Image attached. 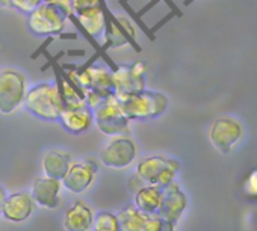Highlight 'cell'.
I'll return each instance as SVG.
<instances>
[{
    "instance_id": "6da1fadb",
    "label": "cell",
    "mask_w": 257,
    "mask_h": 231,
    "mask_svg": "<svg viewBox=\"0 0 257 231\" xmlns=\"http://www.w3.org/2000/svg\"><path fill=\"white\" fill-rule=\"evenodd\" d=\"M23 107L44 121H59L64 104L56 82H43L28 89Z\"/></svg>"
},
{
    "instance_id": "7a4b0ae2",
    "label": "cell",
    "mask_w": 257,
    "mask_h": 231,
    "mask_svg": "<svg viewBox=\"0 0 257 231\" xmlns=\"http://www.w3.org/2000/svg\"><path fill=\"white\" fill-rule=\"evenodd\" d=\"M124 115L128 121H141L158 118L167 110L168 98L162 92L144 89L135 94L118 95Z\"/></svg>"
},
{
    "instance_id": "3957f363",
    "label": "cell",
    "mask_w": 257,
    "mask_h": 231,
    "mask_svg": "<svg viewBox=\"0 0 257 231\" xmlns=\"http://www.w3.org/2000/svg\"><path fill=\"white\" fill-rule=\"evenodd\" d=\"M180 169V163L176 159L165 156H149L138 162L135 175L146 184L159 189L171 184Z\"/></svg>"
},
{
    "instance_id": "277c9868",
    "label": "cell",
    "mask_w": 257,
    "mask_h": 231,
    "mask_svg": "<svg viewBox=\"0 0 257 231\" xmlns=\"http://www.w3.org/2000/svg\"><path fill=\"white\" fill-rule=\"evenodd\" d=\"M92 112L95 126L104 136L112 138L118 135H127L131 130V121L124 115L121 101L116 94L106 97Z\"/></svg>"
},
{
    "instance_id": "5b68a950",
    "label": "cell",
    "mask_w": 257,
    "mask_h": 231,
    "mask_svg": "<svg viewBox=\"0 0 257 231\" xmlns=\"http://www.w3.org/2000/svg\"><path fill=\"white\" fill-rule=\"evenodd\" d=\"M28 77L11 67L0 70V113L11 115L23 106L28 94Z\"/></svg>"
},
{
    "instance_id": "8992f818",
    "label": "cell",
    "mask_w": 257,
    "mask_h": 231,
    "mask_svg": "<svg viewBox=\"0 0 257 231\" xmlns=\"http://www.w3.org/2000/svg\"><path fill=\"white\" fill-rule=\"evenodd\" d=\"M138 156L137 142L127 135L112 136L98 151V160L103 166L110 169H125Z\"/></svg>"
},
{
    "instance_id": "52a82bcc",
    "label": "cell",
    "mask_w": 257,
    "mask_h": 231,
    "mask_svg": "<svg viewBox=\"0 0 257 231\" xmlns=\"http://www.w3.org/2000/svg\"><path fill=\"white\" fill-rule=\"evenodd\" d=\"M68 14L55 5L41 4L28 16V29L37 37L61 35L67 26Z\"/></svg>"
},
{
    "instance_id": "ba28073f",
    "label": "cell",
    "mask_w": 257,
    "mask_h": 231,
    "mask_svg": "<svg viewBox=\"0 0 257 231\" xmlns=\"http://www.w3.org/2000/svg\"><path fill=\"white\" fill-rule=\"evenodd\" d=\"M112 80H113V92L116 95L141 92L146 89L147 65L143 61L118 65L112 71Z\"/></svg>"
},
{
    "instance_id": "9c48e42d",
    "label": "cell",
    "mask_w": 257,
    "mask_h": 231,
    "mask_svg": "<svg viewBox=\"0 0 257 231\" xmlns=\"http://www.w3.org/2000/svg\"><path fill=\"white\" fill-rule=\"evenodd\" d=\"M243 138L242 124L233 117L216 118L209 130V139L212 145L222 154H228Z\"/></svg>"
},
{
    "instance_id": "30bf717a",
    "label": "cell",
    "mask_w": 257,
    "mask_h": 231,
    "mask_svg": "<svg viewBox=\"0 0 257 231\" xmlns=\"http://www.w3.org/2000/svg\"><path fill=\"white\" fill-rule=\"evenodd\" d=\"M98 168L92 159L86 160H73L67 174L64 175L62 186L71 195H83L91 189L95 181Z\"/></svg>"
},
{
    "instance_id": "8fae6325",
    "label": "cell",
    "mask_w": 257,
    "mask_h": 231,
    "mask_svg": "<svg viewBox=\"0 0 257 231\" xmlns=\"http://www.w3.org/2000/svg\"><path fill=\"white\" fill-rule=\"evenodd\" d=\"M138 31L135 25L124 16H115L110 22L106 20L104 49H121L132 43L137 46Z\"/></svg>"
},
{
    "instance_id": "7c38bea8",
    "label": "cell",
    "mask_w": 257,
    "mask_h": 231,
    "mask_svg": "<svg viewBox=\"0 0 257 231\" xmlns=\"http://www.w3.org/2000/svg\"><path fill=\"white\" fill-rule=\"evenodd\" d=\"M186 205H188L186 195L183 193L180 186L176 181H173L171 184L162 189V201H161L158 216L176 225V222L183 214Z\"/></svg>"
},
{
    "instance_id": "4fadbf2b",
    "label": "cell",
    "mask_w": 257,
    "mask_h": 231,
    "mask_svg": "<svg viewBox=\"0 0 257 231\" xmlns=\"http://www.w3.org/2000/svg\"><path fill=\"white\" fill-rule=\"evenodd\" d=\"M62 181L49 178V177H40L35 178L32 183L31 196L35 204H38L43 208L55 210L61 204V193H62Z\"/></svg>"
},
{
    "instance_id": "5bb4252c",
    "label": "cell",
    "mask_w": 257,
    "mask_h": 231,
    "mask_svg": "<svg viewBox=\"0 0 257 231\" xmlns=\"http://www.w3.org/2000/svg\"><path fill=\"white\" fill-rule=\"evenodd\" d=\"M35 202L31 196V192H16L7 196L2 216L14 223L25 222L34 213Z\"/></svg>"
},
{
    "instance_id": "9a60e30c",
    "label": "cell",
    "mask_w": 257,
    "mask_h": 231,
    "mask_svg": "<svg viewBox=\"0 0 257 231\" xmlns=\"http://www.w3.org/2000/svg\"><path fill=\"white\" fill-rule=\"evenodd\" d=\"M94 216L95 214L91 205L83 199H77L64 213V229L65 231H91Z\"/></svg>"
},
{
    "instance_id": "2e32d148",
    "label": "cell",
    "mask_w": 257,
    "mask_h": 231,
    "mask_svg": "<svg viewBox=\"0 0 257 231\" xmlns=\"http://www.w3.org/2000/svg\"><path fill=\"white\" fill-rule=\"evenodd\" d=\"M59 121L67 132H70L73 135H80V133L88 132L89 127L92 126L94 112L88 106L74 107V109L64 107L61 117H59Z\"/></svg>"
},
{
    "instance_id": "e0dca14e",
    "label": "cell",
    "mask_w": 257,
    "mask_h": 231,
    "mask_svg": "<svg viewBox=\"0 0 257 231\" xmlns=\"http://www.w3.org/2000/svg\"><path fill=\"white\" fill-rule=\"evenodd\" d=\"M73 162V157L70 153L62 151V150H49L44 153L41 166L44 177L55 178V180H62L64 175L67 174L70 163Z\"/></svg>"
},
{
    "instance_id": "ac0fdd59",
    "label": "cell",
    "mask_w": 257,
    "mask_h": 231,
    "mask_svg": "<svg viewBox=\"0 0 257 231\" xmlns=\"http://www.w3.org/2000/svg\"><path fill=\"white\" fill-rule=\"evenodd\" d=\"M73 19H76L79 22V25L82 26V29L91 37H98L100 34L104 32L106 16H104V11H103L101 5L88 8V10L76 14Z\"/></svg>"
},
{
    "instance_id": "d6986e66",
    "label": "cell",
    "mask_w": 257,
    "mask_h": 231,
    "mask_svg": "<svg viewBox=\"0 0 257 231\" xmlns=\"http://www.w3.org/2000/svg\"><path fill=\"white\" fill-rule=\"evenodd\" d=\"M161 201H162V189L155 186H143L140 190L135 192L134 205L144 214L153 216L158 214Z\"/></svg>"
},
{
    "instance_id": "ffe728a7",
    "label": "cell",
    "mask_w": 257,
    "mask_h": 231,
    "mask_svg": "<svg viewBox=\"0 0 257 231\" xmlns=\"http://www.w3.org/2000/svg\"><path fill=\"white\" fill-rule=\"evenodd\" d=\"M56 85H58V89H59L64 107L74 109V107L86 106V103H85V92L79 86H76L73 82H70L62 71L56 76Z\"/></svg>"
},
{
    "instance_id": "44dd1931",
    "label": "cell",
    "mask_w": 257,
    "mask_h": 231,
    "mask_svg": "<svg viewBox=\"0 0 257 231\" xmlns=\"http://www.w3.org/2000/svg\"><path fill=\"white\" fill-rule=\"evenodd\" d=\"M116 217L119 231H141L150 216L140 211L134 204H127L118 211Z\"/></svg>"
},
{
    "instance_id": "7402d4cb",
    "label": "cell",
    "mask_w": 257,
    "mask_h": 231,
    "mask_svg": "<svg viewBox=\"0 0 257 231\" xmlns=\"http://www.w3.org/2000/svg\"><path fill=\"white\" fill-rule=\"evenodd\" d=\"M89 89L101 94L103 97H109L113 92V80H112V71H109L106 67H91V86Z\"/></svg>"
},
{
    "instance_id": "603a6c76",
    "label": "cell",
    "mask_w": 257,
    "mask_h": 231,
    "mask_svg": "<svg viewBox=\"0 0 257 231\" xmlns=\"http://www.w3.org/2000/svg\"><path fill=\"white\" fill-rule=\"evenodd\" d=\"M92 231H119L118 228V217L112 211H98L94 216Z\"/></svg>"
},
{
    "instance_id": "cb8c5ba5",
    "label": "cell",
    "mask_w": 257,
    "mask_h": 231,
    "mask_svg": "<svg viewBox=\"0 0 257 231\" xmlns=\"http://www.w3.org/2000/svg\"><path fill=\"white\" fill-rule=\"evenodd\" d=\"M41 4H43V0H0V8H11L20 13L29 14Z\"/></svg>"
},
{
    "instance_id": "d4e9b609",
    "label": "cell",
    "mask_w": 257,
    "mask_h": 231,
    "mask_svg": "<svg viewBox=\"0 0 257 231\" xmlns=\"http://www.w3.org/2000/svg\"><path fill=\"white\" fill-rule=\"evenodd\" d=\"M141 231H174V223H170L158 214H153L147 219Z\"/></svg>"
},
{
    "instance_id": "484cf974",
    "label": "cell",
    "mask_w": 257,
    "mask_h": 231,
    "mask_svg": "<svg viewBox=\"0 0 257 231\" xmlns=\"http://www.w3.org/2000/svg\"><path fill=\"white\" fill-rule=\"evenodd\" d=\"M101 5L100 0H71V13H73V17L88 8H92V7H98ZM71 17V19H73Z\"/></svg>"
},
{
    "instance_id": "4316f807",
    "label": "cell",
    "mask_w": 257,
    "mask_h": 231,
    "mask_svg": "<svg viewBox=\"0 0 257 231\" xmlns=\"http://www.w3.org/2000/svg\"><path fill=\"white\" fill-rule=\"evenodd\" d=\"M245 192L251 196H257V169L248 175L245 181Z\"/></svg>"
},
{
    "instance_id": "83f0119b",
    "label": "cell",
    "mask_w": 257,
    "mask_h": 231,
    "mask_svg": "<svg viewBox=\"0 0 257 231\" xmlns=\"http://www.w3.org/2000/svg\"><path fill=\"white\" fill-rule=\"evenodd\" d=\"M43 4L59 7L61 10H64L68 14L70 19L73 17V13H71V0H43Z\"/></svg>"
},
{
    "instance_id": "f1b7e54d",
    "label": "cell",
    "mask_w": 257,
    "mask_h": 231,
    "mask_svg": "<svg viewBox=\"0 0 257 231\" xmlns=\"http://www.w3.org/2000/svg\"><path fill=\"white\" fill-rule=\"evenodd\" d=\"M7 190L4 186H0V214H2V208H4V204H5V199H7Z\"/></svg>"
},
{
    "instance_id": "f546056e",
    "label": "cell",
    "mask_w": 257,
    "mask_h": 231,
    "mask_svg": "<svg viewBox=\"0 0 257 231\" xmlns=\"http://www.w3.org/2000/svg\"><path fill=\"white\" fill-rule=\"evenodd\" d=\"M67 55L68 56H80L82 58V56H85V52L83 50H68Z\"/></svg>"
},
{
    "instance_id": "4dcf8cb0",
    "label": "cell",
    "mask_w": 257,
    "mask_h": 231,
    "mask_svg": "<svg viewBox=\"0 0 257 231\" xmlns=\"http://www.w3.org/2000/svg\"><path fill=\"white\" fill-rule=\"evenodd\" d=\"M59 38H61V40H76L77 35H76V34H61Z\"/></svg>"
},
{
    "instance_id": "1f68e13d",
    "label": "cell",
    "mask_w": 257,
    "mask_h": 231,
    "mask_svg": "<svg viewBox=\"0 0 257 231\" xmlns=\"http://www.w3.org/2000/svg\"><path fill=\"white\" fill-rule=\"evenodd\" d=\"M191 2H194V0H186V2H185V4H186V5H189Z\"/></svg>"
}]
</instances>
